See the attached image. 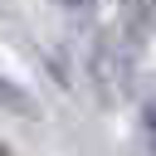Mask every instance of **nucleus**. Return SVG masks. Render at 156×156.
I'll return each instance as SVG.
<instances>
[{"mask_svg": "<svg viewBox=\"0 0 156 156\" xmlns=\"http://www.w3.org/2000/svg\"><path fill=\"white\" fill-rule=\"evenodd\" d=\"M146 141H151V151H156V93H151V102H146Z\"/></svg>", "mask_w": 156, "mask_h": 156, "instance_id": "f03ea898", "label": "nucleus"}, {"mask_svg": "<svg viewBox=\"0 0 156 156\" xmlns=\"http://www.w3.org/2000/svg\"><path fill=\"white\" fill-rule=\"evenodd\" d=\"M0 112H15V117L34 112V93H29L24 83H15V78H5V73H0Z\"/></svg>", "mask_w": 156, "mask_h": 156, "instance_id": "f257e3e1", "label": "nucleus"}, {"mask_svg": "<svg viewBox=\"0 0 156 156\" xmlns=\"http://www.w3.org/2000/svg\"><path fill=\"white\" fill-rule=\"evenodd\" d=\"M73 5H83V0H73Z\"/></svg>", "mask_w": 156, "mask_h": 156, "instance_id": "20e7f679", "label": "nucleus"}, {"mask_svg": "<svg viewBox=\"0 0 156 156\" xmlns=\"http://www.w3.org/2000/svg\"><path fill=\"white\" fill-rule=\"evenodd\" d=\"M0 156H15V151H10V146H5V141H0Z\"/></svg>", "mask_w": 156, "mask_h": 156, "instance_id": "7ed1b4c3", "label": "nucleus"}]
</instances>
